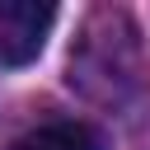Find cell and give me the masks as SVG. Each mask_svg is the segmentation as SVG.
<instances>
[{"label":"cell","mask_w":150,"mask_h":150,"mask_svg":"<svg viewBox=\"0 0 150 150\" xmlns=\"http://www.w3.org/2000/svg\"><path fill=\"white\" fill-rule=\"evenodd\" d=\"M56 23V5L47 0H0V66H28Z\"/></svg>","instance_id":"6da1fadb"},{"label":"cell","mask_w":150,"mask_h":150,"mask_svg":"<svg viewBox=\"0 0 150 150\" xmlns=\"http://www.w3.org/2000/svg\"><path fill=\"white\" fill-rule=\"evenodd\" d=\"M9 150H103V136L84 122H47V127L19 136Z\"/></svg>","instance_id":"7a4b0ae2"}]
</instances>
